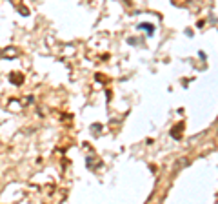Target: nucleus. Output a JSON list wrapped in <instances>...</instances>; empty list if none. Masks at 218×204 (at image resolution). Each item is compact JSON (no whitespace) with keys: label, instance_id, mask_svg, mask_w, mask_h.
I'll list each match as a JSON object with an SVG mask.
<instances>
[{"label":"nucleus","instance_id":"f257e3e1","mask_svg":"<svg viewBox=\"0 0 218 204\" xmlns=\"http://www.w3.org/2000/svg\"><path fill=\"white\" fill-rule=\"evenodd\" d=\"M4 59H15L17 55H18V49L17 47H7V49H4Z\"/></svg>","mask_w":218,"mask_h":204},{"label":"nucleus","instance_id":"f03ea898","mask_svg":"<svg viewBox=\"0 0 218 204\" xmlns=\"http://www.w3.org/2000/svg\"><path fill=\"white\" fill-rule=\"evenodd\" d=\"M138 29L140 31H145L149 37L155 33V26H153V24H138Z\"/></svg>","mask_w":218,"mask_h":204},{"label":"nucleus","instance_id":"7ed1b4c3","mask_svg":"<svg viewBox=\"0 0 218 204\" xmlns=\"http://www.w3.org/2000/svg\"><path fill=\"white\" fill-rule=\"evenodd\" d=\"M9 80L13 82V84H22L24 77H22V75H18V73H11V75H9Z\"/></svg>","mask_w":218,"mask_h":204}]
</instances>
